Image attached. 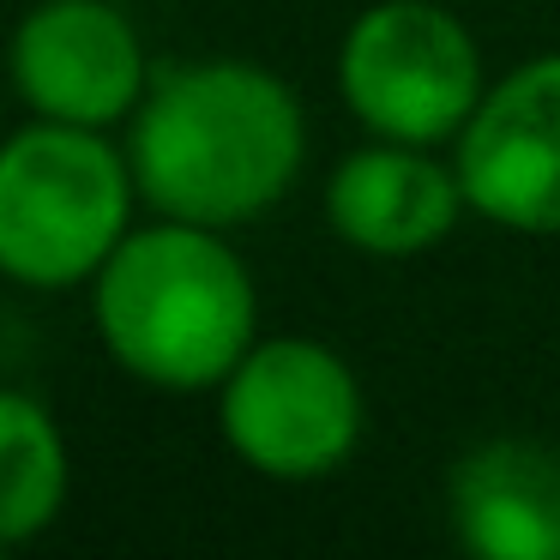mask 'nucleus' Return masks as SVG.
Masks as SVG:
<instances>
[{
	"label": "nucleus",
	"instance_id": "nucleus-1",
	"mask_svg": "<svg viewBox=\"0 0 560 560\" xmlns=\"http://www.w3.org/2000/svg\"><path fill=\"white\" fill-rule=\"evenodd\" d=\"M307 158L302 103L254 61H187L151 79L127 127L139 199L158 218L235 230L295 187Z\"/></svg>",
	"mask_w": 560,
	"mask_h": 560
},
{
	"label": "nucleus",
	"instance_id": "nucleus-2",
	"mask_svg": "<svg viewBox=\"0 0 560 560\" xmlns=\"http://www.w3.org/2000/svg\"><path fill=\"white\" fill-rule=\"evenodd\" d=\"M97 338L133 380L158 392H211L259 343V295L223 230L163 218L91 278Z\"/></svg>",
	"mask_w": 560,
	"mask_h": 560
},
{
	"label": "nucleus",
	"instance_id": "nucleus-3",
	"mask_svg": "<svg viewBox=\"0 0 560 560\" xmlns=\"http://www.w3.org/2000/svg\"><path fill=\"white\" fill-rule=\"evenodd\" d=\"M133 163L103 127L37 121L0 145V278L73 290L133 230Z\"/></svg>",
	"mask_w": 560,
	"mask_h": 560
},
{
	"label": "nucleus",
	"instance_id": "nucleus-4",
	"mask_svg": "<svg viewBox=\"0 0 560 560\" xmlns=\"http://www.w3.org/2000/svg\"><path fill=\"white\" fill-rule=\"evenodd\" d=\"M338 91L350 115L374 139L398 145H440L470 127L482 91V55H476L464 19L434 0H380L343 31Z\"/></svg>",
	"mask_w": 560,
	"mask_h": 560
},
{
	"label": "nucleus",
	"instance_id": "nucleus-5",
	"mask_svg": "<svg viewBox=\"0 0 560 560\" xmlns=\"http://www.w3.org/2000/svg\"><path fill=\"white\" fill-rule=\"evenodd\" d=\"M230 452L271 482H319L362 440L355 368L319 338H259L218 386Z\"/></svg>",
	"mask_w": 560,
	"mask_h": 560
},
{
	"label": "nucleus",
	"instance_id": "nucleus-6",
	"mask_svg": "<svg viewBox=\"0 0 560 560\" xmlns=\"http://www.w3.org/2000/svg\"><path fill=\"white\" fill-rule=\"evenodd\" d=\"M13 91L37 121L115 127L151 91L145 43L109 0H43L19 19L7 49Z\"/></svg>",
	"mask_w": 560,
	"mask_h": 560
},
{
	"label": "nucleus",
	"instance_id": "nucleus-7",
	"mask_svg": "<svg viewBox=\"0 0 560 560\" xmlns=\"http://www.w3.org/2000/svg\"><path fill=\"white\" fill-rule=\"evenodd\" d=\"M458 187L512 235H560V55L512 67L458 133Z\"/></svg>",
	"mask_w": 560,
	"mask_h": 560
},
{
	"label": "nucleus",
	"instance_id": "nucleus-8",
	"mask_svg": "<svg viewBox=\"0 0 560 560\" xmlns=\"http://www.w3.org/2000/svg\"><path fill=\"white\" fill-rule=\"evenodd\" d=\"M458 211H464L458 170L434 163L428 145L380 139L368 151H350L326 182L331 235L374 259H404L446 242Z\"/></svg>",
	"mask_w": 560,
	"mask_h": 560
},
{
	"label": "nucleus",
	"instance_id": "nucleus-9",
	"mask_svg": "<svg viewBox=\"0 0 560 560\" xmlns=\"http://www.w3.org/2000/svg\"><path fill=\"white\" fill-rule=\"evenodd\" d=\"M452 530L482 560H560V440H482L452 470Z\"/></svg>",
	"mask_w": 560,
	"mask_h": 560
},
{
	"label": "nucleus",
	"instance_id": "nucleus-10",
	"mask_svg": "<svg viewBox=\"0 0 560 560\" xmlns=\"http://www.w3.org/2000/svg\"><path fill=\"white\" fill-rule=\"evenodd\" d=\"M67 506V440L25 392H0V548L37 542Z\"/></svg>",
	"mask_w": 560,
	"mask_h": 560
}]
</instances>
